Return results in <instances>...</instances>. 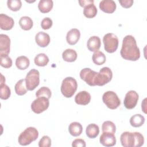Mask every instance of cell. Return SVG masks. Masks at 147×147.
I'll use <instances>...</instances> for the list:
<instances>
[{
  "label": "cell",
  "mask_w": 147,
  "mask_h": 147,
  "mask_svg": "<svg viewBox=\"0 0 147 147\" xmlns=\"http://www.w3.org/2000/svg\"><path fill=\"white\" fill-rule=\"evenodd\" d=\"M10 50V39L5 34H0V55L8 56Z\"/></svg>",
  "instance_id": "cell-12"
},
{
  "label": "cell",
  "mask_w": 147,
  "mask_h": 147,
  "mask_svg": "<svg viewBox=\"0 0 147 147\" xmlns=\"http://www.w3.org/2000/svg\"><path fill=\"white\" fill-rule=\"evenodd\" d=\"M97 11V8L94 3H90L84 7V16L88 18H92L94 17L96 15Z\"/></svg>",
  "instance_id": "cell-27"
},
{
  "label": "cell",
  "mask_w": 147,
  "mask_h": 147,
  "mask_svg": "<svg viewBox=\"0 0 147 147\" xmlns=\"http://www.w3.org/2000/svg\"><path fill=\"white\" fill-rule=\"evenodd\" d=\"M51 91L47 87H42L40 89H38L36 92V96L37 98L44 96L49 99L51 97Z\"/></svg>",
  "instance_id": "cell-34"
},
{
  "label": "cell",
  "mask_w": 147,
  "mask_h": 147,
  "mask_svg": "<svg viewBox=\"0 0 147 147\" xmlns=\"http://www.w3.org/2000/svg\"><path fill=\"white\" fill-rule=\"evenodd\" d=\"M14 24V21L11 17L3 13L0 14V28L1 29L10 30L13 27Z\"/></svg>",
  "instance_id": "cell-14"
},
{
  "label": "cell",
  "mask_w": 147,
  "mask_h": 147,
  "mask_svg": "<svg viewBox=\"0 0 147 147\" xmlns=\"http://www.w3.org/2000/svg\"><path fill=\"white\" fill-rule=\"evenodd\" d=\"M100 9L106 13H113L115 11L117 5L113 0H103L99 2Z\"/></svg>",
  "instance_id": "cell-15"
},
{
  "label": "cell",
  "mask_w": 147,
  "mask_h": 147,
  "mask_svg": "<svg viewBox=\"0 0 147 147\" xmlns=\"http://www.w3.org/2000/svg\"><path fill=\"white\" fill-rule=\"evenodd\" d=\"M19 25L21 28L24 30H29L32 29L33 22L28 16H23L19 20Z\"/></svg>",
  "instance_id": "cell-26"
},
{
  "label": "cell",
  "mask_w": 147,
  "mask_h": 147,
  "mask_svg": "<svg viewBox=\"0 0 147 147\" xmlns=\"http://www.w3.org/2000/svg\"><path fill=\"white\" fill-rule=\"evenodd\" d=\"M145 122V118L140 114H137L131 117L130 119V125L134 127H138L141 126Z\"/></svg>",
  "instance_id": "cell-28"
},
{
  "label": "cell",
  "mask_w": 147,
  "mask_h": 147,
  "mask_svg": "<svg viewBox=\"0 0 147 147\" xmlns=\"http://www.w3.org/2000/svg\"><path fill=\"white\" fill-rule=\"evenodd\" d=\"M49 99L44 96L38 97L31 104V109L36 114H40L49 107Z\"/></svg>",
  "instance_id": "cell-9"
},
{
  "label": "cell",
  "mask_w": 147,
  "mask_h": 147,
  "mask_svg": "<svg viewBox=\"0 0 147 147\" xmlns=\"http://www.w3.org/2000/svg\"><path fill=\"white\" fill-rule=\"evenodd\" d=\"M122 57L127 60L137 61L140 57V51L135 38L131 35L124 37L120 51Z\"/></svg>",
  "instance_id": "cell-1"
},
{
  "label": "cell",
  "mask_w": 147,
  "mask_h": 147,
  "mask_svg": "<svg viewBox=\"0 0 147 147\" xmlns=\"http://www.w3.org/2000/svg\"><path fill=\"white\" fill-rule=\"evenodd\" d=\"M86 133L88 138H95L99 133V127L96 124L90 123L86 127Z\"/></svg>",
  "instance_id": "cell-22"
},
{
  "label": "cell",
  "mask_w": 147,
  "mask_h": 147,
  "mask_svg": "<svg viewBox=\"0 0 147 147\" xmlns=\"http://www.w3.org/2000/svg\"><path fill=\"white\" fill-rule=\"evenodd\" d=\"M80 37V32L76 28L71 29L69 30L66 36L67 42L71 45L76 44L79 41Z\"/></svg>",
  "instance_id": "cell-18"
},
{
  "label": "cell",
  "mask_w": 147,
  "mask_h": 147,
  "mask_svg": "<svg viewBox=\"0 0 147 147\" xmlns=\"http://www.w3.org/2000/svg\"><path fill=\"white\" fill-rule=\"evenodd\" d=\"M38 131L34 127H28L20 134L18 141L20 145L26 146L31 144L33 141L37 139Z\"/></svg>",
  "instance_id": "cell-3"
},
{
  "label": "cell",
  "mask_w": 147,
  "mask_h": 147,
  "mask_svg": "<svg viewBox=\"0 0 147 147\" xmlns=\"http://www.w3.org/2000/svg\"><path fill=\"white\" fill-rule=\"evenodd\" d=\"M79 3L80 6L84 7L90 3H94V1L93 0H82V1H79Z\"/></svg>",
  "instance_id": "cell-40"
},
{
  "label": "cell",
  "mask_w": 147,
  "mask_h": 147,
  "mask_svg": "<svg viewBox=\"0 0 147 147\" xmlns=\"http://www.w3.org/2000/svg\"><path fill=\"white\" fill-rule=\"evenodd\" d=\"M102 100L110 109H115L121 105V100L117 94L111 91L105 92L102 96Z\"/></svg>",
  "instance_id": "cell-6"
},
{
  "label": "cell",
  "mask_w": 147,
  "mask_h": 147,
  "mask_svg": "<svg viewBox=\"0 0 147 147\" xmlns=\"http://www.w3.org/2000/svg\"><path fill=\"white\" fill-rule=\"evenodd\" d=\"M99 141L102 145L106 147H110L116 144V138L114 133L103 132L100 136Z\"/></svg>",
  "instance_id": "cell-13"
},
{
  "label": "cell",
  "mask_w": 147,
  "mask_h": 147,
  "mask_svg": "<svg viewBox=\"0 0 147 147\" xmlns=\"http://www.w3.org/2000/svg\"><path fill=\"white\" fill-rule=\"evenodd\" d=\"M146 99L145 98V99H144V100H143V102H142V104H141V107H142V110H143V111L145 113H146V108L145 107V105H146V102L145 103V105H144V102H145V100H146Z\"/></svg>",
  "instance_id": "cell-41"
},
{
  "label": "cell",
  "mask_w": 147,
  "mask_h": 147,
  "mask_svg": "<svg viewBox=\"0 0 147 147\" xmlns=\"http://www.w3.org/2000/svg\"><path fill=\"white\" fill-rule=\"evenodd\" d=\"M72 146L73 147H85L86 146V144L84 140H83V139L77 138L73 141L72 143Z\"/></svg>",
  "instance_id": "cell-38"
},
{
  "label": "cell",
  "mask_w": 147,
  "mask_h": 147,
  "mask_svg": "<svg viewBox=\"0 0 147 147\" xmlns=\"http://www.w3.org/2000/svg\"><path fill=\"white\" fill-rule=\"evenodd\" d=\"M78 57L76 52L73 49H67L62 53L63 60L67 62L75 61Z\"/></svg>",
  "instance_id": "cell-23"
},
{
  "label": "cell",
  "mask_w": 147,
  "mask_h": 147,
  "mask_svg": "<svg viewBox=\"0 0 147 147\" xmlns=\"http://www.w3.org/2000/svg\"><path fill=\"white\" fill-rule=\"evenodd\" d=\"M98 72L89 68L82 69L80 72V77L90 86H95V80Z\"/></svg>",
  "instance_id": "cell-10"
},
{
  "label": "cell",
  "mask_w": 147,
  "mask_h": 147,
  "mask_svg": "<svg viewBox=\"0 0 147 147\" xmlns=\"http://www.w3.org/2000/svg\"><path fill=\"white\" fill-rule=\"evenodd\" d=\"M101 46L100 39L99 37L94 36L89 38L87 42V47L91 52L98 51Z\"/></svg>",
  "instance_id": "cell-19"
},
{
  "label": "cell",
  "mask_w": 147,
  "mask_h": 147,
  "mask_svg": "<svg viewBox=\"0 0 147 147\" xmlns=\"http://www.w3.org/2000/svg\"><path fill=\"white\" fill-rule=\"evenodd\" d=\"M52 24H53L52 20L49 17H45L44 18L42 19L41 22V28L44 30L50 29L52 27Z\"/></svg>",
  "instance_id": "cell-37"
},
{
  "label": "cell",
  "mask_w": 147,
  "mask_h": 147,
  "mask_svg": "<svg viewBox=\"0 0 147 147\" xmlns=\"http://www.w3.org/2000/svg\"><path fill=\"white\" fill-rule=\"evenodd\" d=\"M92 61L94 64L98 65H100L103 64L106 60L105 55L100 51H96L94 53L92 57Z\"/></svg>",
  "instance_id": "cell-30"
},
{
  "label": "cell",
  "mask_w": 147,
  "mask_h": 147,
  "mask_svg": "<svg viewBox=\"0 0 147 147\" xmlns=\"http://www.w3.org/2000/svg\"><path fill=\"white\" fill-rule=\"evenodd\" d=\"M120 141L124 147H140L144 145V138L139 132L125 131L121 135Z\"/></svg>",
  "instance_id": "cell-2"
},
{
  "label": "cell",
  "mask_w": 147,
  "mask_h": 147,
  "mask_svg": "<svg viewBox=\"0 0 147 147\" xmlns=\"http://www.w3.org/2000/svg\"><path fill=\"white\" fill-rule=\"evenodd\" d=\"M34 62L37 66L44 67L48 64L49 62V58L45 53H39L35 56Z\"/></svg>",
  "instance_id": "cell-29"
},
{
  "label": "cell",
  "mask_w": 147,
  "mask_h": 147,
  "mask_svg": "<svg viewBox=\"0 0 147 147\" xmlns=\"http://www.w3.org/2000/svg\"><path fill=\"white\" fill-rule=\"evenodd\" d=\"M35 41L39 47L44 48L49 45L50 42V36L47 33L39 32L36 34Z\"/></svg>",
  "instance_id": "cell-16"
},
{
  "label": "cell",
  "mask_w": 147,
  "mask_h": 147,
  "mask_svg": "<svg viewBox=\"0 0 147 147\" xmlns=\"http://www.w3.org/2000/svg\"><path fill=\"white\" fill-rule=\"evenodd\" d=\"M102 130L103 132H110L114 134L116 131V127L113 122L106 121L102 123Z\"/></svg>",
  "instance_id": "cell-32"
},
{
  "label": "cell",
  "mask_w": 147,
  "mask_h": 147,
  "mask_svg": "<svg viewBox=\"0 0 147 147\" xmlns=\"http://www.w3.org/2000/svg\"><path fill=\"white\" fill-rule=\"evenodd\" d=\"M14 90L16 93L20 96H22L25 95L27 92V88L26 86L25 79H20L18 80L14 87Z\"/></svg>",
  "instance_id": "cell-25"
},
{
  "label": "cell",
  "mask_w": 147,
  "mask_h": 147,
  "mask_svg": "<svg viewBox=\"0 0 147 147\" xmlns=\"http://www.w3.org/2000/svg\"><path fill=\"white\" fill-rule=\"evenodd\" d=\"M68 131L71 135L74 137H77L82 133L83 127L79 122H73L69 124L68 126Z\"/></svg>",
  "instance_id": "cell-20"
},
{
  "label": "cell",
  "mask_w": 147,
  "mask_h": 147,
  "mask_svg": "<svg viewBox=\"0 0 147 147\" xmlns=\"http://www.w3.org/2000/svg\"><path fill=\"white\" fill-rule=\"evenodd\" d=\"M90 100L91 95L86 91H82L78 92L75 97L76 103L80 105H86L90 102Z\"/></svg>",
  "instance_id": "cell-17"
},
{
  "label": "cell",
  "mask_w": 147,
  "mask_h": 147,
  "mask_svg": "<svg viewBox=\"0 0 147 147\" xmlns=\"http://www.w3.org/2000/svg\"><path fill=\"white\" fill-rule=\"evenodd\" d=\"M112 78L113 72L111 69L107 67H103L96 75L95 80V85L102 86L110 82Z\"/></svg>",
  "instance_id": "cell-7"
},
{
  "label": "cell",
  "mask_w": 147,
  "mask_h": 147,
  "mask_svg": "<svg viewBox=\"0 0 147 147\" xmlns=\"http://www.w3.org/2000/svg\"><path fill=\"white\" fill-rule=\"evenodd\" d=\"M53 6V2L52 0H40L38 4L39 10L42 13L49 12Z\"/></svg>",
  "instance_id": "cell-21"
},
{
  "label": "cell",
  "mask_w": 147,
  "mask_h": 147,
  "mask_svg": "<svg viewBox=\"0 0 147 147\" xmlns=\"http://www.w3.org/2000/svg\"><path fill=\"white\" fill-rule=\"evenodd\" d=\"M51 145V140L48 136H44L38 142L39 147H49Z\"/></svg>",
  "instance_id": "cell-36"
},
{
  "label": "cell",
  "mask_w": 147,
  "mask_h": 147,
  "mask_svg": "<svg viewBox=\"0 0 147 147\" xmlns=\"http://www.w3.org/2000/svg\"><path fill=\"white\" fill-rule=\"evenodd\" d=\"M7 7L12 11L19 10L22 6V2L20 0H8L7 1Z\"/></svg>",
  "instance_id": "cell-33"
},
{
  "label": "cell",
  "mask_w": 147,
  "mask_h": 147,
  "mask_svg": "<svg viewBox=\"0 0 147 147\" xmlns=\"http://www.w3.org/2000/svg\"><path fill=\"white\" fill-rule=\"evenodd\" d=\"M103 42L105 51L108 53L115 52L118 47V38L117 36L113 33H109L106 34L103 37Z\"/></svg>",
  "instance_id": "cell-5"
},
{
  "label": "cell",
  "mask_w": 147,
  "mask_h": 147,
  "mask_svg": "<svg viewBox=\"0 0 147 147\" xmlns=\"http://www.w3.org/2000/svg\"><path fill=\"white\" fill-rule=\"evenodd\" d=\"M121 5L125 8L130 7L133 4V0H119Z\"/></svg>",
  "instance_id": "cell-39"
},
{
  "label": "cell",
  "mask_w": 147,
  "mask_h": 147,
  "mask_svg": "<svg viewBox=\"0 0 147 147\" xmlns=\"http://www.w3.org/2000/svg\"><path fill=\"white\" fill-rule=\"evenodd\" d=\"M78 83L75 79L72 77L64 78L61 83L60 90L62 94L66 98L72 97L76 92Z\"/></svg>",
  "instance_id": "cell-4"
},
{
  "label": "cell",
  "mask_w": 147,
  "mask_h": 147,
  "mask_svg": "<svg viewBox=\"0 0 147 147\" xmlns=\"http://www.w3.org/2000/svg\"><path fill=\"white\" fill-rule=\"evenodd\" d=\"M26 86L28 90H34L40 83V73L36 69H30L25 78Z\"/></svg>",
  "instance_id": "cell-8"
},
{
  "label": "cell",
  "mask_w": 147,
  "mask_h": 147,
  "mask_svg": "<svg viewBox=\"0 0 147 147\" xmlns=\"http://www.w3.org/2000/svg\"><path fill=\"white\" fill-rule=\"evenodd\" d=\"M1 65L5 68H9L12 65V60L8 56H1Z\"/></svg>",
  "instance_id": "cell-35"
},
{
  "label": "cell",
  "mask_w": 147,
  "mask_h": 147,
  "mask_svg": "<svg viewBox=\"0 0 147 147\" xmlns=\"http://www.w3.org/2000/svg\"><path fill=\"white\" fill-rule=\"evenodd\" d=\"M30 64L29 59L25 56L18 57L16 60V65L20 70H24L28 68Z\"/></svg>",
  "instance_id": "cell-24"
},
{
  "label": "cell",
  "mask_w": 147,
  "mask_h": 147,
  "mask_svg": "<svg viewBox=\"0 0 147 147\" xmlns=\"http://www.w3.org/2000/svg\"><path fill=\"white\" fill-rule=\"evenodd\" d=\"M11 95L10 88L5 83L0 84V98L2 99H7Z\"/></svg>",
  "instance_id": "cell-31"
},
{
  "label": "cell",
  "mask_w": 147,
  "mask_h": 147,
  "mask_svg": "<svg viewBox=\"0 0 147 147\" xmlns=\"http://www.w3.org/2000/svg\"><path fill=\"white\" fill-rule=\"evenodd\" d=\"M139 98L138 94L136 91L130 90L128 91L124 98L123 105L127 109H133L134 108L138 102Z\"/></svg>",
  "instance_id": "cell-11"
}]
</instances>
